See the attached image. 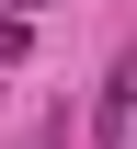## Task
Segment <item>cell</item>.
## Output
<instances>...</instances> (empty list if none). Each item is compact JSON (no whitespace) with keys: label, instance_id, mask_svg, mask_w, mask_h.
<instances>
[{"label":"cell","instance_id":"cell-1","mask_svg":"<svg viewBox=\"0 0 137 149\" xmlns=\"http://www.w3.org/2000/svg\"><path fill=\"white\" fill-rule=\"evenodd\" d=\"M126 126H137V57H114V69H103V92H92V138L126 149Z\"/></svg>","mask_w":137,"mask_h":149},{"label":"cell","instance_id":"cell-2","mask_svg":"<svg viewBox=\"0 0 137 149\" xmlns=\"http://www.w3.org/2000/svg\"><path fill=\"white\" fill-rule=\"evenodd\" d=\"M34 149H69V115H46V126H34Z\"/></svg>","mask_w":137,"mask_h":149}]
</instances>
